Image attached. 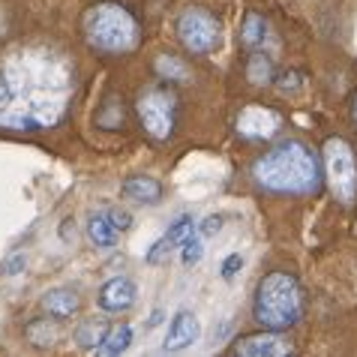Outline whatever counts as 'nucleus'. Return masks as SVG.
<instances>
[{"instance_id": "nucleus-1", "label": "nucleus", "mask_w": 357, "mask_h": 357, "mask_svg": "<svg viewBox=\"0 0 357 357\" xmlns=\"http://www.w3.org/2000/svg\"><path fill=\"white\" fill-rule=\"evenodd\" d=\"M75 73L63 54L43 45L13 48L0 61V126L48 130L66 114Z\"/></svg>"}, {"instance_id": "nucleus-2", "label": "nucleus", "mask_w": 357, "mask_h": 357, "mask_svg": "<svg viewBox=\"0 0 357 357\" xmlns=\"http://www.w3.org/2000/svg\"><path fill=\"white\" fill-rule=\"evenodd\" d=\"M252 177L264 192L273 195H315L321 186V165L310 147L297 138L276 144L273 151L259 156Z\"/></svg>"}, {"instance_id": "nucleus-3", "label": "nucleus", "mask_w": 357, "mask_h": 357, "mask_svg": "<svg viewBox=\"0 0 357 357\" xmlns=\"http://www.w3.org/2000/svg\"><path fill=\"white\" fill-rule=\"evenodd\" d=\"M306 301H303V289L291 273H267L255 289V301H252V319L259 321L267 331H289L297 321L303 319Z\"/></svg>"}, {"instance_id": "nucleus-4", "label": "nucleus", "mask_w": 357, "mask_h": 357, "mask_svg": "<svg viewBox=\"0 0 357 357\" xmlns=\"http://www.w3.org/2000/svg\"><path fill=\"white\" fill-rule=\"evenodd\" d=\"M84 39L102 54H130L142 43V27L126 6L99 3L84 15Z\"/></svg>"}, {"instance_id": "nucleus-5", "label": "nucleus", "mask_w": 357, "mask_h": 357, "mask_svg": "<svg viewBox=\"0 0 357 357\" xmlns=\"http://www.w3.org/2000/svg\"><path fill=\"white\" fill-rule=\"evenodd\" d=\"M324 181L342 207L357 202V160L351 144L340 135L324 142Z\"/></svg>"}, {"instance_id": "nucleus-6", "label": "nucleus", "mask_w": 357, "mask_h": 357, "mask_svg": "<svg viewBox=\"0 0 357 357\" xmlns=\"http://www.w3.org/2000/svg\"><path fill=\"white\" fill-rule=\"evenodd\" d=\"M177 36H181L186 52L211 54V52H216V45H220V39H222V24H220V18L213 13H207V9L190 6L177 18Z\"/></svg>"}, {"instance_id": "nucleus-7", "label": "nucleus", "mask_w": 357, "mask_h": 357, "mask_svg": "<svg viewBox=\"0 0 357 357\" xmlns=\"http://www.w3.org/2000/svg\"><path fill=\"white\" fill-rule=\"evenodd\" d=\"M138 117H142L144 130L151 132L156 142H165L174 132V96L165 93L162 87H147L138 96Z\"/></svg>"}, {"instance_id": "nucleus-8", "label": "nucleus", "mask_w": 357, "mask_h": 357, "mask_svg": "<svg viewBox=\"0 0 357 357\" xmlns=\"http://www.w3.org/2000/svg\"><path fill=\"white\" fill-rule=\"evenodd\" d=\"M282 130V117L267 105H246L241 114H237V132L250 142H264V138H273Z\"/></svg>"}, {"instance_id": "nucleus-9", "label": "nucleus", "mask_w": 357, "mask_h": 357, "mask_svg": "<svg viewBox=\"0 0 357 357\" xmlns=\"http://www.w3.org/2000/svg\"><path fill=\"white\" fill-rule=\"evenodd\" d=\"M234 354H243V357H285V354H294V345H291L289 336H282L280 331H264V333L243 336V340L234 345Z\"/></svg>"}, {"instance_id": "nucleus-10", "label": "nucleus", "mask_w": 357, "mask_h": 357, "mask_svg": "<svg viewBox=\"0 0 357 357\" xmlns=\"http://www.w3.org/2000/svg\"><path fill=\"white\" fill-rule=\"evenodd\" d=\"M202 336V324L192 312H177L172 324H168V333H165V342H162V351H183L190 345L198 342Z\"/></svg>"}, {"instance_id": "nucleus-11", "label": "nucleus", "mask_w": 357, "mask_h": 357, "mask_svg": "<svg viewBox=\"0 0 357 357\" xmlns=\"http://www.w3.org/2000/svg\"><path fill=\"white\" fill-rule=\"evenodd\" d=\"M135 294H138V289L130 276H114V280H108L102 289H99V310L123 312L135 303Z\"/></svg>"}, {"instance_id": "nucleus-12", "label": "nucleus", "mask_w": 357, "mask_h": 357, "mask_svg": "<svg viewBox=\"0 0 357 357\" xmlns=\"http://www.w3.org/2000/svg\"><path fill=\"white\" fill-rule=\"evenodd\" d=\"M121 192H123V198H130L135 204H160L162 183L156 181V177H147V174H132L123 181Z\"/></svg>"}, {"instance_id": "nucleus-13", "label": "nucleus", "mask_w": 357, "mask_h": 357, "mask_svg": "<svg viewBox=\"0 0 357 357\" xmlns=\"http://www.w3.org/2000/svg\"><path fill=\"white\" fill-rule=\"evenodd\" d=\"M117 234H121V228L112 222L108 211L93 213L91 220H87V241H91L96 250H112V246L117 243Z\"/></svg>"}, {"instance_id": "nucleus-14", "label": "nucleus", "mask_w": 357, "mask_h": 357, "mask_svg": "<svg viewBox=\"0 0 357 357\" xmlns=\"http://www.w3.org/2000/svg\"><path fill=\"white\" fill-rule=\"evenodd\" d=\"M43 306H45V312L52 315L54 321L73 319V315L78 312V294L73 289H52V291H45Z\"/></svg>"}, {"instance_id": "nucleus-15", "label": "nucleus", "mask_w": 357, "mask_h": 357, "mask_svg": "<svg viewBox=\"0 0 357 357\" xmlns=\"http://www.w3.org/2000/svg\"><path fill=\"white\" fill-rule=\"evenodd\" d=\"M130 342H132V327L117 324V327H112V331H105L102 342L96 345V351L99 354H121V351L130 349Z\"/></svg>"}, {"instance_id": "nucleus-16", "label": "nucleus", "mask_w": 357, "mask_h": 357, "mask_svg": "<svg viewBox=\"0 0 357 357\" xmlns=\"http://www.w3.org/2000/svg\"><path fill=\"white\" fill-rule=\"evenodd\" d=\"M267 36H271V31H267V22L261 15H255L250 13L243 18V27H241V39H243V45L246 48H259L267 43Z\"/></svg>"}, {"instance_id": "nucleus-17", "label": "nucleus", "mask_w": 357, "mask_h": 357, "mask_svg": "<svg viewBox=\"0 0 357 357\" xmlns=\"http://www.w3.org/2000/svg\"><path fill=\"white\" fill-rule=\"evenodd\" d=\"M246 78H250L255 87L271 84V78H273V63H271V57L261 54V52H255V54L250 57V66H246Z\"/></svg>"}, {"instance_id": "nucleus-18", "label": "nucleus", "mask_w": 357, "mask_h": 357, "mask_svg": "<svg viewBox=\"0 0 357 357\" xmlns=\"http://www.w3.org/2000/svg\"><path fill=\"white\" fill-rule=\"evenodd\" d=\"M156 73H160L162 78H172V82H186V78H190L186 63L177 61L174 54H160L156 57Z\"/></svg>"}, {"instance_id": "nucleus-19", "label": "nucleus", "mask_w": 357, "mask_h": 357, "mask_svg": "<svg viewBox=\"0 0 357 357\" xmlns=\"http://www.w3.org/2000/svg\"><path fill=\"white\" fill-rule=\"evenodd\" d=\"M202 255H204V237L190 231L183 237V243H181V259H183L186 267H192V264L202 261Z\"/></svg>"}, {"instance_id": "nucleus-20", "label": "nucleus", "mask_w": 357, "mask_h": 357, "mask_svg": "<svg viewBox=\"0 0 357 357\" xmlns=\"http://www.w3.org/2000/svg\"><path fill=\"white\" fill-rule=\"evenodd\" d=\"M102 336H105L102 324H96V321H84L82 327H78L75 340H78V345H84V349H91V345H99V342H102Z\"/></svg>"}, {"instance_id": "nucleus-21", "label": "nucleus", "mask_w": 357, "mask_h": 357, "mask_svg": "<svg viewBox=\"0 0 357 357\" xmlns=\"http://www.w3.org/2000/svg\"><path fill=\"white\" fill-rule=\"evenodd\" d=\"M192 231V220L190 216H181V220H177L172 228H168V234H165V243L172 246V250H177V246L183 243V237Z\"/></svg>"}, {"instance_id": "nucleus-22", "label": "nucleus", "mask_w": 357, "mask_h": 357, "mask_svg": "<svg viewBox=\"0 0 357 357\" xmlns=\"http://www.w3.org/2000/svg\"><path fill=\"white\" fill-rule=\"evenodd\" d=\"M121 123H123V108L117 105V99H108L105 112L99 114V126H105V130H117Z\"/></svg>"}, {"instance_id": "nucleus-23", "label": "nucleus", "mask_w": 357, "mask_h": 357, "mask_svg": "<svg viewBox=\"0 0 357 357\" xmlns=\"http://www.w3.org/2000/svg\"><path fill=\"white\" fill-rule=\"evenodd\" d=\"M241 267H243L241 252H231V255H228V259L222 261V280H228V282H231L234 276H237V271H241Z\"/></svg>"}, {"instance_id": "nucleus-24", "label": "nucleus", "mask_w": 357, "mask_h": 357, "mask_svg": "<svg viewBox=\"0 0 357 357\" xmlns=\"http://www.w3.org/2000/svg\"><path fill=\"white\" fill-rule=\"evenodd\" d=\"M220 228H222V216L211 213L207 220H202V225H198V234H202V237H213V234H220Z\"/></svg>"}, {"instance_id": "nucleus-25", "label": "nucleus", "mask_w": 357, "mask_h": 357, "mask_svg": "<svg viewBox=\"0 0 357 357\" xmlns=\"http://www.w3.org/2000/svg\"><path fill=\"white\" fill-rule=\"evenodd\" d=\"M108 216H112V222L121 228V231H126V228L132 225V216L126 213V211H108Z\"/></svg>"}, {"instance_id": "nucleus-26", "label": "nucleus", "mask_w": 357, "mask_h": 357, "mask_svg": "<svg viewBox=\"0 0 357 357\" xmlns=\"http://www.w3.org/2000/svg\"><path fill=\"white\" fill-rule=\"evenodd\" d=\"M24 264H27V261H24V255H15V259H13V261H9V264H6V273H9V276L22 273V267H24Z\"/></svg>"}, {"instance_id": "nucleus-27", "label": "nucleus", "mask_w": 357, "mask_h": 357, "mask_svg": "<svg viewBox=\"0 0 357 357\" xmlns=\"http://www.w3.org/2000/svg\"><path fill=\"white\" fill-rule=\"evenodd\" d=\"M297 73H291V75H285V78H294ZM297 87H301V82H280V91L282 93H289V91H297Z\"/></svg>"}, {"instance_id": "nucleus-28", "label": "nucleus", "mask_w": 357, "mask_h": 357, "mask_svg": "<svg viewBox=\"0 0 357 357\" xmlns=\"http://www.w3.org/2000/svg\"><path fill=\"white\" fill-rule=\"evenodd\" d=\"M351 117H354V123H357V93L351 96Z\"/></svg>"}]
</instances>
